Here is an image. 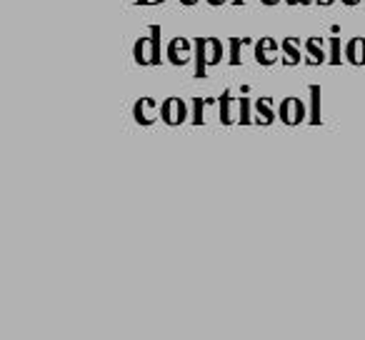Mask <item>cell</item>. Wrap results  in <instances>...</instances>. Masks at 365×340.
<instances>
[{
  "mask_svg": "<svg viewBox=\"0 0 365 340\" xmlns=\"http://www.w3.org/2000/svg\"><path fill=\"white\" fill-rule=\"evenodd\" d=\"M208 58H210V68L220 66L225 61V43L220 38H208Z\"/></svg>",
  "mask_w": 365,
  "mask_h": 340,
  "instance_id": "e0dca14e",
  "label": "cell"
},
{
  "mask_svg": "<svg viewBox=\"0 0 365 340\" xmlns=\"http://www.w3.org/2000/svg\"><path fill=\"white\" fill-rule=\"evenodd\" d=\"M233 91L230 88H225L223 93H220L218 98V115H220V125H233L235 118H233Z\"/></svg>",
  "mask_w": 365,
  "mask_h": 340,
  "instance_id": "5bb4252c",
  "label": "cell"
},
{
  "mask_svg": "<svg viewBox=\"0 0 365 340\" xmlns=\"http://www.w3.org/2000/svg\"><path fill=\"white\" fill-rule=\"evenodd\" d=\"M165 0H135V6H160Z\"/></svg>",
  "mask_w": 365,
  "mask_h": 340,
  "instance_id": "ffe728a7",
  "label": "cell"
},
{
  "mask_svg": "<svg viewBox=\"0 0 365 340\" xmlns=\"http://www.w3.org/2000/svg\"><path fill=\"white\" fill-rule=\"evenodd\" d=\"M130 115H133V120H135L138 125L150 128L155 120H160V103H158L155 98H150V96H143V98H138V101L133 103Z\"/></svg>",
  "mask_w": 365,
  "mask_h": 340,
  "instance_id": "277c9868",
  "label": "cell"
},
{
  "mask_svg": "<svg viewBox=\"0 0 365 340\" xmlns=\"http://www.w3.org/2000/svg\"><path fill=\"white\" fill-rule=\"evenodd\" d=\"M205 3H208L210 8H220V6H225L228 0H205Z\"/></svg>",
  "mask_w": 365,
  "mask_h": 340,
  "instance_id": "d4e9b609",
  "label": "cell"
},
{
  "mask_svg": "<svg viewBox=\"0 0 365 340\" xmlns=\"http://www.w3.org/2000/svg\"><path fill=\"white\" fill-rule=\"evenodd\" d=\"M195 58H193V78H205L210 71V58H208V38H193Z\"/></svg>",
  "mask_w": 365,
  "mask_h": 340,
  "instance_id": "ba28073f",
  "label": "cell"
},
{
  "mask_svg": "<svg viewBox=\"0 0 365 340\" xmlns=\"http://www.w3.org/2000/svg\"><path fill=\"white\" fill-rule=\"evenodd\" d=\"M285 3H288V6H305V8H310V3H313V0H285Z\"/></svg>",
  "mask_w": 365,
  "mask_h": 340,
  "instance_id": "44dd1931",
  "label": "cell"
},
{
  "mask_svg": "<svg viewBox=\"0 0 365 340\" xmlns=\"http://www.w3.org/2000/svg\"><path fill=\"white\" fill-rule=\"evenodd\" d=\"M280 3H285V0H260V6H265V8H275V6H280Z\"/></svg>",
  "mask_w": 365,
  "mask_h": 340,
  "instance_id": "7402d4cb",
  "label": "cell"
},
{
  "mask_svg": "<svg viewBox=\"0 0 365 340\" xmlns=\"http://www.w3.org/2000/svg\"><path fill=\"white\" fill-rule=\"evenodd\" d=\"M133 61H135L138 66H143V68L153 66V48H150V36H145V38H138V41L133 43Z\"/></svg>",
  "mask_w": 365,
  "mask_h": 340,
  "instance_id": "4fadbf2b",
  "label": "cell"
},
{
  "mask_svg": "<svg viewBox=\"0 0 365 340\" xmlns=\"http://www.w3.org/2000/svg\"><path fill=\"white\" fill-rule=\"evenodd\" d=\"M253 110H255V118H253L255 125H273V123L278 120V110L273 108V98L270 96H260L258 101L253 103Z\"/></svg>",
  "mask_w": 365,
  "mask_h": 340,
  "instance_id": "9c48e42d",
  "label": "cell"
},
{
  "mask_svg": "<svg viewBox=\"0 0 365 340\" xmlns=\"http://www.w3.org/2000/svg\"><path fill=\"white\" fill-rule=\"evenodd\" d=\"M280 58H283V66L285 68H295L305 61V53H303V41L300 38H283L280 41Z\"/></svg>",
  "mask_w": 365,
  "mask_h": 340,
  "instance_id": "52a82bcc",
  "label": "cell"
},
{
  "mask_svg": "<svg viewBox=\"0 0 365 340\" xmlns=\"http://www.w3.org/2000/svg\"><path fill=\"white\" fill-rule=\"evenodd\" d=\"M215 103H218V98H203V96L190 98V123H193V125H203L205 113H208Z\"/></svg>",
  "mask_w": 365,
  "mask_h": 340,
  "instance_id": "7c38bea8",
  "label": "cell"
},
{
  "mask_svg": "<svg viewBox=\"0 0 365 340\" xmlns=\"http://www.w3.org/2000/svg\"><path fill=\"white\" fill-rule=\"evenodd\" d=\"M230 3H233V6H243L245 0H230Z\"/></svg>",
  "mask_w": 365,
  "mask_h": 340,
  "instance_id": "4316f807",
  "label": "cell"
},
{
  "mask_svg": "<svg viewBox=\"0 0 365 340\" xmlns=\"http://www.w3.org/2000/svg\"><path fill=\"white\" fill-rule=\"evenodd\" d=\"M343 53H345V63H350V66H355V68L365 66V38L363 36L350 38V41L345 43Z\"/></svg>",
  "mask_w": 365,
  "mask_h": 340,
  "instance_id": "30bf717a",
  "label": "cell"
},
{
  "mask_svg": "<svg viewBox=\"0 0 365 340\" xmlns=\"http://www.w3.org/2000/svg\"><path fill=\"white\" fill-rule=\"evenodd\" d=\"M310 93V125H320L323 123V110H320V101H323V88L320 86H308Z\"/></svg>",
  "mask_w": 365,
  "mask_h": 340,
  "instance_id": "9a60e30c",
  "label": "cell"
},
{
  "mask_svg": "<svg viewBox=\"0 0 365 340\" xmlns=\"http://www.w3.org/2000/svg\"><path fill=\"white\" fill-rule=\"evenodd\" d=\"M280 58V43L275 38L265 36V38H258L255 41V48H253V61L258 63L260 68H270L275 66Z\"/></svg>",
  "mask_w": 365,
  "mask_h": 340,
  "instance_id": "5b68a950",
  "label": "cell"
},
{
  "mask_svg": "<svg viewBox=\"0 0 365 340\" xmlns=\"http://www.w3.org/2000/svg\"><path fill=\"white\" fill-rule=\"evenodd\" d=\"M343 48H345V43H343V38H330V58H328V63L330 66H340V63H345V53H343Z\"/></svg>",
  "mask_w": 365,
  "mask_h": 340,
  "instance_id": "ac0fdd59",
  "label": "cell"
},
{
  "mask_svg": "<svg viewBox=\"0 0 365 340\" xmlns=\"http://www.w3.org/2000/svg\"><path fill=\"white\" fill-rule=\"evenodd\" d=\"M195 58V46L193 41H188V38L182 36H175L168 41L165 46V61L170 63V66L175 68H182V66H190V61Z\"/></svg>",
  "mask_w": 365,
  "mask_h": 340,
  "instance_id": "6da1fadb",
  "label": "cell"
},
{
  "mask_svg": "<svg viewBox=\"0 0 365 340\" xmlns=\"http://www.w3.org/2000/svg\"><path fill=\"white\" fill-rule=\"evenodd\" d=\"M178 3H180L182 8H195L200 3V0H178Z\"/></svg>",
  "mask_w": 365,
  "mask_h": 340,
  "instance_id": "603a6c76",
  "label": "cell"
},
{
  "mask_svg": "<svg viewBox=\"0 0 365 340\" xmlns=\"http://www.w3.org/2000/svg\"><path fill=\"white\" fill-rule=\"evenodd\" d=\"M188 113H190L188 103L182 101V98H178V96H170V98H165V101L160 103V120L165 123L168 128L182 125V123L188 120Z\"/></svg>",
  "mask_w": 365,
  "mask_h": 340,
  "instance_id": "3957f363",
  "label": "cell"
},
{
  "mask_svg": "<svg viewBox=\"0 0 365 340\" xmlns=\"http://www.w3.org/2000/svg\"><path fill=\"white\" fill-rule=\"evenodd\" d=\"M303 53H305V61H303L305 66L318 68V66H325V63H328L325 41H323V38H318V36L305 38V41H303Z\"/></svg>",
  "mask_w": 365,
  "mask_h": 340,
  "instance_id": "8992f818",
  "label": "cell"
},
{
  "mask_svg": "<svg viewBox=\"0 0 365 340\" xmlns=\"http://www.w3.org/2000/svg\"><path fill=\"white\" fill-rule=\"evenodd\" d=\"M335 0H318V6H333Z\"/></svg>",
  "mask_w": 365,
  "mask_h": 340,
  "instance_id": "484cf974",
  "label": "cell"
},
{
  "mask_svg": "<svg viewBox=\"0 0 365 340\" xmlns=\"http://www.w3.org/2000/svg\"><path fill=\"white\" fill-rule=\"evenodd\" d=\"M148 36H150V48H153V68H158L165 63V51H163V43H160V26H150Z\"/></svg>",
  "mask_w": 365,
  "mask_h": 340,
  "instance_id": "2e32d148",
  "label": "cell"
},
{
  "mask_svg": "<svg viewBox=\"0 0 365 340\" xmlns=\"http://www.w3.org/2000/svg\"><path fill=\"white\" fill-rule=\"evenodd\" d=\"M340 3H343L345 8H358L360 3H363V0H340Z\"/></svg>",
  "mask_w": 365,
  "mask_h": 340,
  "instance_id": "cb8c5ba5",
  "label": "cell"
},
{
  "mask_svg": "<svg viewBox=\"0 0 365 340\" xmlns=\"http://www.w3.org/2000/svg\"><path fill=\"white\" fill-rule=\"evenodd\" d=\"M240 101V115H238V123L240 125H250L253 118H250V98H248V88H243V98Z\"/></svg>",
  "mask_w": 365,
  "mask_h": 340,
  "instance_id": "d6986e66",
  "label": "cell"
},
{
  "mask_svg": "<svg viewBox=\"0 0 365 340\" xmlns=\"http://www.w3.org/2000/svg\"><path fill=\"white\" fill-rule=\"evenodd\" d=\"M278 120L288 128H298L308 120V108H305V103L295 96L283 98V103L278 105Z\"/></svg>",
  "mask_w": 365,
  "mask_h": 340,
  "instance_id": "7a4b0ae2",
  "label": "cell"
},
{
  "mask_svg": "<svg viewBox=\"0 0 365 340\" xmlns=\"http://www.w3.org/2000/svg\"><path fill=\"white\" fill-rule=\"evenodd\" d=\"M255 41L253 38H230V66L238 68L245 63V51H253Z\"/></svg>",
  "mask_w": 365,
  "mask_h": 340,
  "instance_id": "8fae6325",
  "label": "cell"
}]
</instances>
